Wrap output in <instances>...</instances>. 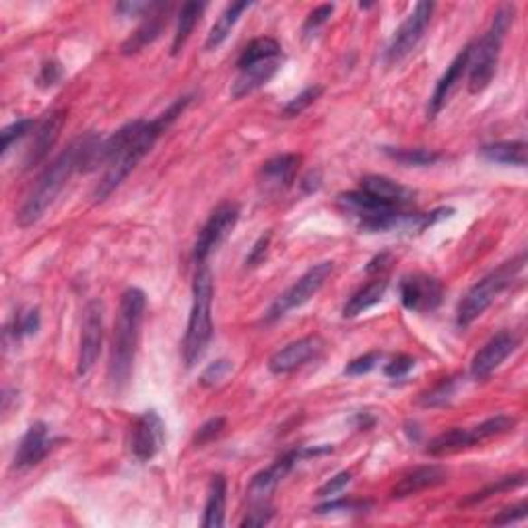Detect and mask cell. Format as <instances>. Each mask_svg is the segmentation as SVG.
<instances>
[{
    "label": "cell",
    "mask_w": 528,
    "mask_h": 528,
    "mask_svg": "<svg viewBox=\"0 0 528 528\" xmlns=\"http://www.w3.org/2000/svg\"><path fill=\"white\" fill-rule=\"evenodd\" d=\"M366 508H370V502L337 500V497H331V500H324V504H320L314 512L316 514H332V512H361Z\"/></svg>",
    "instance_id": "obj_39"
},
{
    "label": "cell",
    "mask_w": 528,
    "mask_h": 528,
    "mask_svg": "<svg viewBox=\"0 0 528 528\" xmlns=\"http://www.w3.org/2000/svg\"><path fill=\"white\" fill-rule=\"evenodd\" d=\"M320 351H322V339L316 337V334H310V337L297 339L293 343L279 349L277 353H273L269 360V370L274 376L292 374V371L306 366L308 361L316 360Z\"/></svg>",
    "instance_id": "obj_15"
},
{
    "label": "cell",
    "mask_w": 528,
    "mask_h": 528,
    "mask_svg": "<svg viewBox=\"0 0 528 528\" xmlns=\"http://www.w3.org/2000/svg\"><path fill=\"white\" fill-rule=\"evenodd\" d=\"M390 263V254H380V256H376L371 263L368 264V273H378V271H384L386 266H389Z\"/></svg>",
    "instance_id": "obj_50"
},
{
    "label": "cell",
    "mask_w": 528,
    "mask_h": 528,
    "mask_svg": "<svg viewBox=\"0 0 528 528\" xmlns=\"http://www.w3.org/2000/svg\"><path fill=\"white\" fill-rule=\"evenodd\" d=\"M64 122H66V111L56 110L43 118L40 124H37V129L34 132V140H32V145H29V151H27V158H25L27 169L35 168L37 163H42L43 159L48 158L52 147L56 145L58 137H61Z\"/></svg>",
    "instance_id": "obj_19"
},
{
    "label": "cell",
    "mask_w": 528,
    "mask_h": 528,
    "mask_svg": "<svg viewBox=\"0 0 528 528\" xmlns=\"http://www.w3.org/2000/svg\"><path fill=\"white\" fill-rule=\"evenodd\" d=\"M302 158L297 153H283L263 163L258 172L260 192L266 197H277L289 190L300 172Z\"/></svg>",
    "instance_id": "obj_14"
},
{
    "label": "cell",
    "mask_w": 528,
    "mask_h": 528,
    "mask_svg": "<svg viewBox=\"0 0 528 528\" xmlns=\"http://www.w3.org/2000/svg\"><path fill=\"white\" fill-rule=\"evenodd\" d=\"M271 237H273V234H271V232H266V234L260 235L258 240L254 242V246H252L250 254L246 256V269H254V266H258V264H263V263H264L266 254H269Z\"/></svg>",
    "instance_id": "obj_44"
},
{
    "label": "cell",
    "mask_w": 528,
    "mask_h": 528,
    "mask_svg": "<svg viewBox=\"0 0 528 528\" xmlns=\"http://www.w3.org/2000/svg\"><path fill=\"white\" fill-rule=\"evenodd\" d=\"M279 56H283V48L274 37H256V40H252L248 46L242 50L240 58H237V69H246L250 64Z\"/></svg>",
    "instance_id": "obj_31"
},
{
    "label": "cell",
    "mask_w": 528,
    "mask_h": 528,
    "mask_svg": "<svg viewBox=\"0 0 528 528\" xmlns=\"http://www.w3.org/2000/svg\"><path fill=\"white\" fill-rule=\"evenodd\" d=\"M226 500H227V479L223 475H215L206 492L205 514L200 524L205 528H221L226 524Z\"/></svg>",
    "instance_id": "obj_25"
},
{
    "label": "cell",
    "mask_w": 528,
    "mask_h": 528,
    "mask_svg": "<svg viewBox=\"0 0 528 528\" xmlns=\"http://www.w3.org/2000/svg\"><path fill=\"white\" fill-rule=\"evenodd\" d=\"M232 368L234 366L229 360H215L205 368V371L198 378V382L200 386H205V389H213V386L221 384L229 374H232Z\"/></svg>",
    "instance_id": "obj_37"
},
{
    "label": "cell",
    "mask_w": 528,
    "mask_h": 528,
    "mask_svg": "<svg viewBox=\"0 0 528 528\" xmlns=\"http://www.w3.org/2000/svg\"><path fill=\"white\" fill-rule=\"evenodd\" d=\"M518 337L510 331H502L494 334L492 339L483 345L477 353H475L471 361V378L477 382L487 380L494 371L508 360V357L516 351Z\"/></svg>",
    "instance_id": "obj_13"
},
{
    "label": "cell",
    "mask_w": 528,
    "mask_h": 528,
    "mask_svg": "<svg viewBox=\"0 0 528 528\" xmlns=\"http://www.w3.org/2000/svg\"><path fill=\"white\" fill-rule=\"evenodd\" d=\"M468 61H471V43L458 52L455 61L450 62V66L446 69L440 81L436 83L434 93H431L429 103H427V118H436L444 110V106L450 100L452 91L456 89L458 81L463 79V74L468 71Z\"/></svg>",
    "instance_id": "obj_20"
},
{
    "label": "cell",
    "mask_w": 528,
    "mask_h": 528,
    "mask_svg": "<svg viewBox=\"0 0 528 528\" xmlns=\"http://www.w3.org/2000/svg\"><path fill=\"white\" fill-rule=\"evenodd\" d=\"M271 520H273V510L264 504V505H256L254 510L248 512L246 518H244L240 523V526L242 528H246V526L248 528H252V526H266L271 523Z\"/></svg>",
    "instance_id": "obj_47"
},
{
    "label": "cell",
    "mask_w": 528,
    "mask_h": 528,
    "mask_svg": "<svg viewBox=\"0 0 528 528\" xmlns=\"http://www.w3.org/2000/svg\"><path fill=\"white\" fill-rule=\"evenodd\" d=\"M283 66V56L279 58H269V61L250 64L246 69H240V74L232 83V98L242 100L246 95L258 91L260 87H264L269 81L281 71Z\"/></svg>",
    "instance_id": "obj_22"
},
{
    "label": "cell",
    "mask_w": 528,
    "mask_h": 528,
    "mask_svg": "<svg viewBox=\"0 0 528 528\" xmlns=\"http://www.w3.org/2000/svg\"><path fill=\"white\" fill-rule=\"evenodd\" d=\"M147 310V295L143 289L129 287L120 297V308H118L114 339H111L108 380L114 394H122L126 386L130 384L132 370L140 341V326H143Z\"/></svg>",
    "instance_id": "obj_1"
},
{
    "label": "cell",
    "mask_w": 528,
    "mask_h": 528,
    "mask_svg": "<svg viewBox=\"0 0 528 528\" xmlns=\"http://www.w3.org/2000/svg\"><path fill=\"white\" fill-rule=\"evenodd\" d=\"M446 481H448V471H446L444 466L440 465L418 466L398 479L397 485L392 487L390 497L392 500H405V497L418 495L421 492H426V489L442 485Z\"/></svg>",
    "instance_id": "obj_21"
},
{
    "label": "cell",
    "mask_w": 528,
    "mask_h": 528,
    "mask_svg": "<svg viewBox=\"0 0 528 528\" xmlns=\"http://www.w3.org/2000/svg\"><path fill=\"white\" fill-rule=\"evenodd\" d=\"M206 9L205 3H186L182 5L180 13H178V25H176V34H174V42H172V56H178L186 46V42L190 40L192 32H195L197 24L203 17V13Z\"/></svg>",
    "instance_id": "obj_29"
},
{
    "label": "cell",
    "mask_w": 528,
    "mask_h": 528,
    "mask_svg": "<svg viewBox=\"0 0 528 528\" xmlns=\"http://www.w3.org/2000/svg\"><path fill=\"white\" fill-rule=\"evenodd\" d=\"M64 77V69L58 61H46L42 64L40 74H37V85L43 89H50L58 85Z\"/></svg>",
    "instance_id": "obj_42"
},
{
    "label": "cell",
    "mask_w": 528,
    "mask_h": 528,
    "mask_svg": "<svg viewBox=\"0 0 528 528\" xmlns=\"http://www.w3.org/2000/svg\"><path fill=\"white\" fill-rule=\"evenodd\" d=\"M382 151L389 155L392 161L400 163L405 168H429L442 159L440 151L434 149H400V147H384Z\"/></svg>",
    "instance_id": "obj_30"
},
{
    "label": "cell",
    "mask_w": 528,
    "mask_h": 528,
    "mask_svg": "<svg viewBox=\"0 0 528 528\" xmlns=\"http://www.w3.org/2000/svg\"><path fill=\"white\" fill-rule=\"evenodd\" d=\"M149 5L151 3H139V0H132V3H120L116 5V13L120 17H143L147 13Z\"/></svg>",
    "instance_id": "obj_48"
},
{
    "label": "cell",
    "mask_w": 528,
    "mask_h": 528,
    "mask_svg": "<svg viewBox=\"0 0 528 528\" xmlns=\"http://www.w3.org/2000/svg\"><path fill=\"white\" fill-rule=\"evenodd\" d=\"M223 429H226V418H211L209 421H205L203 426L198 427V431L195 434V444L205 446L213 442L215 437L221 436Z\"/></svg>",
    "instance_id": "obj_43"
},
{
    "label": "cell",
    "mask_w": 528,
    "mask_h": 528,
    "mask_svg": "<svg viewBox=\"0 0 528 528\" xmlns=\"http://www.w3.org/2000/svg\"><path fill=\"white\" fill-rule=\"evenodd\" d=\"M332 271H334V264L331 263V260H324V263H318L312 266V269H308L300 279L293 283L292 287L287 289V292H283L277 300L273 302V306L264 316L266 322H274V320L285 316L287 312L302 308L303 303H308L312 297H314L320 289L324 287V283L329 281Z\"/></svg>",
    "instance_id": "obj_7"
},
{
    "label": "cell",
    "mask_w": 528,
    "mask_h": 528,
    "mask_svg": "<svg viewBox=\"0 0 528 528\" xmlns=\"http://www.w3.org/2000/svg\"><path fill=\"white\" fill-rule=\"evenodd\" d=\"M166 442V426L158 411L140 413L129 431V450L139 463H149L159 455Z\"/></svg>",
    "instance_id": "obj_11"
},
{
    "label": "cell",
    "mask_w": 528,
    "mask_h": 528,
    "mask_svg": "<svg viewBox=\"0 0 528 528\" xmlns=\"http://www.w3.org/2000/svg\"><path fill=\"white\" fill-rule=\"evenodd\" d=\"M351 481H353V473H351V471L337 473L332 479L326 481L324 485L318 489L316 495L320 497V500H331V497H339V494L343 492V489H345Z\"/></svg>",
    "instance_id": "obj_40"
},
{
    "label": "cell",
    "mask_w": 528,
    "mask_h": 528,
    "mask_svg": "<svg viewBox=\"0 0 528 528\" xmlns=\"http://www.w3.org/2000/svg\"><path fill=\"white\" fill-rule=\"evenodd\" d=\"M413 368H415V360L411 355H398V357H394L390 363H386L384 374L392 378V380H400V378H405Z\"/></svg>",
    "instance_id": "obj_45"
},
{
    "label": "cell",
    "mask_w": 528,
    "mask_h": 528,
    "mask_svg": "<svg viewBox=\"0 0 528 528\" xmlns=\"http://www.w3.org/2000/svg\"><path fill=\"white\" fill-rule=\"evenodd\" d=\"M360 190L368 192V195H371L378 200H384V203H389L392 206H398V209H403V206L411 205L415 200V190L394 182L389 176L371 174V176L361 178Z\"/></svg>",
    "instance_id": "obj_23"
},
{
    "label": "cell",
    "mask_w": 528,
    "mask_h": 528,
    "mask_svg": "<svg viewBox=\"0 0 528 528\" xmlns=\"http://www.w3.org/2000/svg\"><path fill=\"white\" fill-rule=\"evenodd\" d=\"M254 3H248V0H242V3H232L227 5L223 13L219 14V19L215 21V25L211 27L209 35H206V42H205V50H217L223 42L227 40L229 34H232V29L235 27L237 21L244 14V11H248L250 6Z\"/></svg>",
    "instance_id": "obj_27"
},
{
    "label": "cell",
    "mask_w": 528,
    "mask_h": 528,
    "mask_svg": "<svg viewBox=\"0 0 528 528\" xmlns=\"http://www.w3.org/2000/svg\"><path fill=\"white\" fill-rule=\"evenodd\" d=\"M479 155L489 163L526 168V143L524 140H500V143L483 145L479 149Z\"/></svg>",
    "instance_id": "obj_26"
},
{
    "label": "cell",
    "mask_w": 528,
    "mask_h": 528,
    "mask_svg": "<svg viewBox=\"0 0 528 528\" xmlns=\"http://www.w3.org/2000/svg\"><path fill=\"white\" fill-rule=\"evenodd\" d=\"M524 483H526V473L508 475V477L495 479L494 483H489V485L479 489V492H475L468 497H465V500H460L458 505H463V508H466V505L481 504V502H485V500H489V497H494V495H500V494H505V492H514V489L523 487Z\"/></svg>",
    "instance_id": "obj_32"
},
{
    "label": "cell",
    "mask_w": 528,
    "mask_h": 528,
    "mask_svg": "<svg viewBox=\"0 0 528 528\" xmlns=\"http://www.w3.org/2000/svg\"><path fill=\"white\" fill-rule=\"evenodd\" d=\"M172 6L166 3H151L149 5L147 13L143 14V24L137 27V32H132V35L122 43V54L132 56L147 48L149 43H153L161 35L163 27L168 25V14Z\"/></svg>",
    "instance_id": "obj_18"
},
{
    "label": "cell",
    "mask_w": 528,
    "mask_h": 528,
    "mask_svg": "<svg viewBox=\"0 0 528 528\" xmlns=\"http://www.w3.org/2000/svg\"><path fill=\"white\" fill-rule=\"evenodd\" d=\"M213 274L206 264H198L195 283H192V308L186 326L182 360L192 370L203 360L213 339Z\"/></svg>",
    "instance_id": "obj_4"
},
{
    "label": "cell",
    "mask_w": 528,
    "mask_h": 528,
    "mask_svg": "<svg viewBox=\"0 0 528 528\" xmlns=\"http://www.w3.org/2000/svg\"><path fill=\"white\" fill-rule=\"evenodd\" d=\"M526 514H528V505L526 502H520L518 505H512V508H505L504 512H500V514L492 520V524L505 526V524L518 523V520H524Z\"/></svg>",
    "instance_id": "obj_46"
},
{
    "label": "cell",
    "mask_w": 528,
    "mask_h": 528,
    "mask_svg": "<svg viewBox=\"0 0 528 528\" xmlns=\"http://www.w3.org/2000/svg\"><path fill=\"white\" fill-rule=\"evenodd\" d=\"M52 444L54 442L50 440V429L46 423L43 421L32 423L24 434V437H21L17 452H14V458H13L14 471H27V468H34L35 465H40L42 460L48 456Z\"/></svg>",
    "instance_id": "obj_17"
},
{
    "label": "cell",
    "mask_w": 528,
    "mask_h": 528,
    "mask_svg": "<svg viewBox=\"0 0 528 528\" xmlns=\"http://www.w3.org/2000/svg\"><path fill=\"white\" fill-rule=\"evenodd\" d=\"M380 360H382V353L380 351H371V353H366V355H361V357H355L353 361L347 363L345 374L347 376H363V374H370V371L374 370L378 366V363H380Z\"/></svg>",
    "instance_id": "obj_41"
},
{
    "label": "cell",
    "mask_w": 528,
    "mask_h": 528,
    "mask_svg": "<svg viewBox=\"0 0 528 528\" xmlns=\"http://www.w3.org/2000/svg\"><path fill=\"white\" fill-rule=\"evenodd\" d=\"M444 300V285L440 279L426 273L407 274L400 281V302L413 314H429L440 308Z\"/></svg>",
    "instance_id": "obj_10"
},
{
    "label": "cell",
    "mask_w": 528,
    "mask_h": 528,
    "mask_svg": "<svg viewBox=\"0 0 528 528\" xmlns=\"http://www.w3.org/2000/svg\"><path fill=\"white\" fill-rule=\"evenodd\" d=\"M32 129H35V122L32 120V118H24V120H17L6 126V129H3V132H0V137H3V147H0L3 149V155L9 153L14 143H19L21 139H25L29 132H32Z\"/></svg>",
    "instance_id": "obj_36"
},
{
    "label": "cell",
    "mask_w": 528,
    "mask_h": 528,
    "mask_svg": "<svg viewBox=\"0 0 528 528\" xmlns=\"http://www.w3.org/2000/svg\"><path fill=\"white\" fill-rule=\"evenodd\" d=\"M237 221H240V206L234 203H223L211 213V217L206 219L203 229H200L195 252H192V258H195L197 264H206V258L227 240V235L235 229Z\"/></svg>",
    "instance_id": "obj_8"
},
{
    "label": "cell",
    "mask_w": 528,
    "mask_h": 528,
    "mask_svg": "<svg viewBox=\"0 0 528 528\" xmlns=\"http://www.w3.org/2000/svg\"><path fill=\"white\" fill-rule=\"evenodd\" d=\"M103 343V303L93 300L87 303L83 326H81L79 357H77V374L83 378L93 370L100 360Z\"/></svg>",
    "instance_id": "obj_12"
},
{
    "label": "cell",
    "mask_w": 528,
    "mask_h": 528,
    "mask_svg": "<svg viewBox=\"0 0 528 528\" xmlns=\"http://www.w3.org/2000/svg\"><path fill=\"white\" fill-rule=\"evenodd\" d=\"M460 386V378L458 376H450V378H444L442 382H437L434 389H429L427 392L419 394L418 403L426 408H436V407H444L448 405L452 398H455V394Z\"/></svg>",
    "instance_id": "obj_33"
},
{
    "label": "cell",
    "mask_w": 528,
    "mask_h": 528,
    "mask_svg": "<svg viewBox=\"0 0 528 528\" xmlns=\"http://www.w3.org/2000/svg\"><path fill=\"white\" fill-rule=\"evenodd\" d=\"M434 9H436L434 3L415 5L413 13L408 14L397 32H394L389 48H386V64L389 66L398 64L418 48L421 37L426 35V29L431 21V14H434Z\"/></svg>",
    "instance_id": "obj_9"
},
{
    "label": "cell",
    "mask_w": 528,
    "mask_h": 528,
    "mask_svg": "<svg viewBox=\"0 0 528 528\" xmlns=\"http://www.w3.org/2000/svg\"><path fill=\"white\" fill-rule=\"evenodd\" d=\"M514 24V6L505 5L494 14L492 25L477 43H471V61H468V91L483 93L492 83L500 62L502 46Z\"/></svg>",
    "instance_id": "obj_5"
},
{
    "label": "cell",
    "mask_w": 528,
    "mask_h": 528,
    "mask_svg": "<svg viewBox=\"0 0 528 528\" xmlns=\"http://www.w3.org/2000/svg\"><path fill=\"white\" fill-rule=\"evenodd\" d=\"M81 151H83V139H77L50 166H46L17 213V223L21 227L35 226L54 205L72 174L81 172Z\"/></svg>",
    "instance_id": "obj_3"
},
{
    "label": "cell",
    "mask_w": 528,
    "mask_h": 528,
    "mask_svg": "<svg viewBox=\"0 0 528 528\" xmlns=\"http://www.w3.org/2000/svg\"><path fill=\"white\" fill-rule=\"evenodd\" d=\"M516 419L510 418V415H495V418H489L479 426L475 427H468L463 429V446L465 450L466 448H473V446H479V444H485L489 440H494V437H500L510 434V431H514L516 427Z\"/></svg>",
    "instance_id": "obj_24"
},
{
    "label": "cell",
    "mask_w": 528,
    "mask_h": 528,
    "mask_svg": "<svg viewBox=\"0 0 528 528\" xmlns=\"http://www.w3.org/2000/svg\"><path fill=\"white\" fill-rule=\"evenodd\" d=\"M386 289H389V281L384 277H378L374 281H370L368 285H363L361 289H357V292L349 297L345 308H343V316L345 318H355L363 314V312L374 308L376 303L382 302V297L386 293Z\"/></svg>",
    "instance_id": "obj_28"
},
{
    "label": "cell",
    "mask_w": 528,
    "mask_h": 528,
    "mask_svg": "<svg viewBox=\"0 0 528 528\" xmlns=\"http://www.w3.org/2000/svg\"><path fill=\"white\" fill-rule=\"evenodd\" d=\"M190 101L192 95H184V98H178L166 111H161L158 118H153V120H143L140 129L137 130V135L130 139V143L124 147V151L110 163L106 168V174L101 176V180L95 186L93 192L95 203L106 200L111 192L130 176L132 169L143 161L145 155L151 151L163 132L178 120V116L184 114V110L190 106Z\"/></svg>",
    "instance_id": "obj_2"
},
{
    "label": "cell",
    "mask_w": 528,
    "mask_h": 528,
    "mask_svg": "<svg viewBox=\"0 0 528 528\" xmlns=\"http://www.w3.org/2000/svg\"><path fill=\"white\" fill-rule=\"evenodd\" d=\"M320 184H322V176H320V172H310L302 180V188L306 195H312V192H316L320 188Z\"/></svg>",
    "instance_id": "obj_49"
},
{
    "label": "cell",
    "mask_w": 528,
    "mask_h": 528,
    "mask_svg": "<svg viewBox=\"0 0 528 528\" xmlns=\"http://www.w3.org/2000/svg\"><path fill=\"white\" fill-rule=\"evenodd\" d=\"M300 448L297 450H289L287 455H283L281 458L274 460V463L264 468V471L256 473L252 477L250 485H248V497L250 502L254 505H264L269 502V497L273 495L274 489H277L279 483L287 477L289 471H292L293 465L300 460Z\"/></svg>",
    "instance_id": "obj_16"
},
{
    "label": "cell",
    "mask_w": 528,
    "mask_h": 528,
    "mask_svg": "<svg viewBox=\"0 0 528 528\" xmlns=\"http://www.w3.org/2000/svg\"><path fill=\"white\" fill-rule=\"evenodd\" d=\"M42 326V318H40V310H27L25 314H17L13 320V324L6 326V337H13L14 343L21 341L24 337H32Z\"/></svg>",
    "instance_id": "obj_34"
},
{
    "label": "cell",
    "mask_w": 528,
    "mask_h": 528,
    "mask_svg": "<svg viewBox=\"0 0 528 528\" xmlns=\"http://www.w3.org/2000/svg\"><path fill=\"white\" fill-rule=\"evenodd\" d=\"M332 13H334V5H320V6H316V9L308 14L306 24H303V27H302L303 35H306V37L314 35L320 27L329 24V19L332 17Z\"/></svg>",
    "instance_id": "obj_38"
},
{
    "label": "cell",
    "mask_w": 528,
    "mask_h": 528,
    "mask_svg": "<svg viewBox=\"0 0 528 528\" xmlns=\"http://www.w3.org/2000/svg\"><path fill=\"white\" fill-rule=\"evenodd\" d=\"M524 264H526V254L523 252L520 256L504 263L500 269L489 273L487 277H483L479 283H475L458 303L456 324L460 326V329H466V326H471L479 316L485 314V310L492 306V303L512 285V283H514L520 271L524 269Z\"/></svg>",
    "instance_id": "obj_6"
},
{
    "label": "cell",
    "mask_w": 528,
    "mask_h": 528,
    "mask_svg": "<svg viewBox=\"0 0 528 528\" xmlns=\"http://www.w3.org/2000/svg\"><path fill=\"white\" fill-rule=\"evenodd\" d=\"M324 93V87L322 85H310L303 89L300 95H295L293 100H289V103L285 108H283V116L285 118H295L306 111L312 103H316V100L320 95Z\"/></svg>",
    "instance_id": "obj_35"
}]
</instances>
